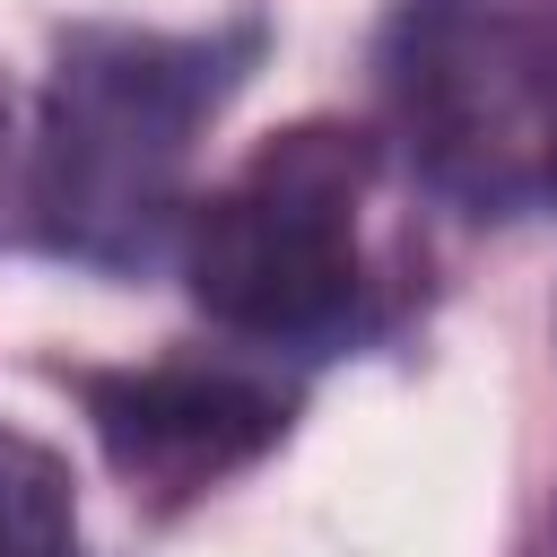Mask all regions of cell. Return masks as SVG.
<instances>
[{
	"label": "cell",
	"instance_id": "1",
	"mask_svg": "<svg viewBox=\"0 0 557 557\" xmlns=\"http://www.w3.org/2000/svg\"><path fill=\"white\" fill-rule=\"evenodd\" d=\"M270 26H122L87 17L52 44L35 148H26V235L96 278H139L191 218L183 174L200 131L261 70Z\"/></svg>",
	"mask_w": 557,
	"mask_h": 557
},
{
	"label": "cell",
	"instance_id": "2",
	"mask_svg": "<svg viewBox=\"0 0 557 557\" xmlns=\"http://www.w3.org/2000/svg\"><path fill=\"white\" fill-rule=\"evenodd\" d=\"M374 183V131L287 122L183 218L191 305L261 357H331L366 331L357 209Z\"/></svg>",
	"mask_w": 557,
	"mask_h": 557
},
{
	"label": "cell",
	"instance_id": "3",
	"mask_svg": "<svg viewBox=\"0 0 557 557\" xmlns=\"http://www.w3.org/2000/svg\"><path fill=\"white\" fill-rule=\"evenodd\" d=\"M374 96L400 165L470 209H557V52L522 0H400L374 35Z\"/></svg>",
	"mask_w": 557,
	"mask_h": 557
},
{
	"label": "cell",
	"instance_id": "4",
	"mask_svg": "<svg viewBox=\"0 0 557 557\" xmlns=\"http://www.w3.org/2000/svg\"><path fill=\"white\" fill-rule=\"evenodd\" d=\"M96 453L148 513H183L261 453H278L296 418V383L244 357H148V366H78L70 374Z\"/></svg>",
	"mask_w": 557,
	"mask_h": 557
},
{
	"label": "cell",
	"instance_id": "5",
	"mask_svg": "<svg viewBox=\"0 0 557 557\" xmlns=\"http://www.w3.org/2000/svg\"><path fill=\"white\" fill-rule=\"evenodd\" d=\"M0 557H87L78 479L26 426H0Z\"/></svg>",
	"mask_w": 557,
	"mask_h": 557
},
{
	"label": "cell",
	"instance_id": "6",
	"mask_svg": "<svg viewBox=\"0 0 557 557\" xmlns=\"http://www.w3.org/2000/svg\"><path fill=\"white\" fill-rule=\"evenodd\" d=\"M540 17H548V52H557V0H548V9H540Z\"/></svg>",
	"mask_w": 557,
	"mask_h": 557
},
{
	"label": "cell",
	"instance_id": "7",
	"mask_svg": "<svg viewBox=\"0 0 557 557\" xmlns=\"http://www.w3.org/2000/svg\"><path fill=\"white\" fill-rule=\"evenodd\" d=\"M0 139H9V96H0Z\"/></svg>",
	"mask_w": 557,
	"mask_h": 557
}]
</instances>
